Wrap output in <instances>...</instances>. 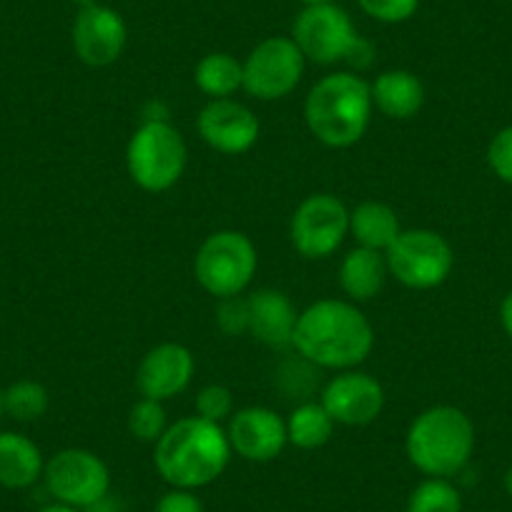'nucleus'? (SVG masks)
Here are the masks:
<instances>
[{"instance_id":"nucleus-1","label":"nucleus","mask_w":512,"mask_h":512,"mask_svg":"<svg viewBox=\"0 0 512 512\" xmlns=\"http://www.w3.org/2000/svg\"><path fill=\"white\" fill-rule=\"evenodd\" d=\"M299 357L319 369H357L374 347V329L362 309L344 299H319L299 312L294 329Z\"/></svg>"},{"instance_id":"nucleus-2","label":"nucleus","mask_w":512,"mask_h":512,"mask_svg":"<svg viewBox=\"0 0 512 512\" xmlns=\"http://www.w3.org/2000/svg\"><path fill=\"white\" fill-rule=\"evenodd\" d=\"M231 445L226 430L199 415L181 417L161 435L154 447V465L171 487L196 490L226 470Z\"/></svg>"},{"instance_id":"nucleus-3","label":"nucleus","mask_w":512,"mask_h":512,"mask_svg":"<svg viewBox=\"0 0 512 512\" xmlns=\"http://www.w3.org/2000/svg\"><path fill=\"white\" fill-rule=\"evenodd\" d=\"M372 91L354 71H337L319 78L304 101V121L319 144L349 149L367 134L372 121Z\"/></svg>"},{"instance_id":"nucleus-4","label":"nucleus","mask_w":512,"mask_h":512,"mask_svg":"<svg viewBox=\"0 0 512 512\" xmlns=\"http://www.w3.org/2000/svg\"><path fill=\"white\" fill-rule=\"evenodd\" d=\"M407 457L427 477H452L470 462L475 425L462 410L437 405L412 420L405 440Z\"/></svg>"},{"instance_id":"nucleus-5","label":"nucleus","mask_w":512,"mask_h":512,"mask_svg":"<svg viewBox=\"0 0 512 512\" xmlns=\"http://www.w3.org/2000/svg\"><path fill=\"white\" fill-rule=\"evenodd\" d=\"M292 41L317 66L349 63L362 71L374 58L372 43L359 36L349 13L337 3L304 6L292 23Z\"/></svg>"},{"instance_id":"nucleus-6","label":"nucleus","mask_w":512,"mask_h":512,"mask_svg":"<svg viewBox=\"0 0 512 512\" xmlns=\"http://www.w3.org/2000/svg\"><path fill=\"white\" fill-rule=\"evenodd\" d=\"M189 161V149L169 121H144L126 146V169L139 189L161 194L179 184Z\"/></svg>"},{"instance_id":"nucleus-7","label":"nucleus","mask_w":512,"mask_h":512,"mask_svg":"<svg viewBox=\"0 0 512 512\" xmlns=\"http://www.w3.org/2000/svg\"><path fill=\"white\" fill-rule=\"evenodd\" d=\"M256 246L244 231L221 229L206 236L194 259L196 282L211 297L226 299L244 294L256 274Z\"/></svg>"},{"instance_id":"nucleus-8","label":"nucleus","mask_w":512,"mask_h":512,"mask_svg":"<svg viewBox=\"0 0 512 512\" xmlns=\"http://www.w3.org/2000/svg\"><path fill=\"white\" fill-rule=\"evenodd\" d=\"M384 256H387L390 277L410 289L440 287L455 267L450 241L432 229H402Z\"/></svg>"},{"instance_id":"nucleus-9","label":"nucleus","mask_w":512,"mask_h":512,"mask_svg":"<svg viewBox=\"0 0 512 512\" xmlns=\"http://www.w3.org/2000/svg\"><path fill=\"white\" fill-rule=\"evenodd\" d=\"M244 91L259 101H279L299 86L307 58L292 36H272L256 43L246 56Z\"/></svg>"},{"instance_id":"nucleus-10","label":"nucleus","mask_w":512,"mask_h":512,"mask_svg":"<svg viewBox=\"0 0 512 512\" xmlns=\"http://www.w3.org/2000/svg\"><path fill=\"white\" fill-rule=\"evenodd\" d=\"M46 487L61 505L88 510L103 502L111 487V472L106 462L91 450L81 447H68L56 452L46 462Z\"/></svg>"},{"instance_id":"nucleus-11","label":"nucleus","mask_w":512,"mask_h":512,"mask_svg":"<svg viewBox=\"0 0 512 512\" xmlns=\"http://www.w3.org/2000/svg\"><path fill=\"white\" fill-rule=\"evenodd\" d=\"M349 234V209L332 194H312L297 206L289 224L292 246L304 259H327Z\"/></svg>"},{"instance_id":"nucleus-12","label":"nucleus","mask_w":512,"mask_h":512,"mask_svg":"<svg viewBox=\"0 0 512 512\" xmlns=\"http://www.w3.org/2000/svg\"><path fill=\"white\" fill-rule=\"evenodd\" d=\"M319 402L337 425L364 427L372 425L382 415L384 390L372 374L359 372V369H344L324 384Z\"/></svg>"},{"instance_id":"nucleus-13","label":"nucleus","mask_w":512,"mask_h":512,"mask_svg":"<svg viewBox=\"0 0 512 512\" xmlns=\"http://www.w3.org/2000/svg\"><path fill=\"white\" fill-rule=\"evenodd\" d=\"M71 41L73 51L86 66L106 68L123 56L128 43L126 21L121 13L103 3L81 8L73 18Z\"/></svg>"},{"instance_id":"nucleus-14","label":"nucleus","mask_w":512,"mask_h":512,"mask_svg":"<svg viewBox=\"0 0 512 512\" xmlns=\"http://www.w3.org/2000/svg\"><path fill=\"white\" fill-rule=\"evenodd\" d=\"M201 141L226 156L246 154L259 139V118L249 106L234 98H214L196 116Z\"/></svg>"},{"instance_id":"nucleus-15","label":"nucleus","mask_w":512,"mask_h":512,"mask_svg":"<svg viewBox=\"0 0 512 512\" xmlns=\"http://www.w3.org/2000/svg\"><path fill=\"white\" fill-rule=\"evenodd\" d=\"M231 452L249 462H272L287 447V420L269 407H244L229 420Z\"/></svg>"},{"instance_id":"nucleus-16","label":"nucleus","mask_w":512,"mask_h":512,"mask_svg":"<svg viewBox=\"0 0 512 512\" xmlns=\"http://www.w3.org/2000/svg\"><path fill=\"white\" fill-rule=\"evenodd\" d=\"M194 354L179 342H164L149 349L136 369V387L141 397L166 402L181 395L194 379Z\"/></svg>"},{"instance_id":"nucleus-17","label":"nucleus","mask_w":512,"mask_h":512,"mask_svg":"<svg viewBox=\"0 0 512 512\" xmlns=\"http://www.w3.org/2000/svg\"><path fill=\"white\" fill-rule=\"evenodd\" d=\"M249 334L269 349H289L294 344L299 312L279 289H256L249 294Z\"/></svg>"},{"instance_id":"nucleus-18","label":"nucleus","mask_w":512,"mask_h":512,"mask_svg":"<svg viewBox=\"0 0 512 512\" xmlns=\"http://www.w3.org/2000/svg\"><path fill=\"white\" fill-rule=\"evenodd\" d=\"M369 91H372L374 108L395 121H407L425 106V83L412 71H402V68L379 73L369 83Z\"/></svg>"},{"instance_id":"nucleus-19","label":"nucleus","mask_w":512,"mask_h":512,"mask_svg":"<svg viewBox=\"0 0 512 512\" xmlns=\"http://www.w3.org/2000/svg\"><path fill=\"white\" fill-rule=\"evenodd\" d=\"M390 277L387 269V256L382 251L364 249V246H354L347 256L342 259L339 267V284L342 292L347 294L349 302L362 304L377 297L384 289V282Z\"/></svg>"},{"instance_id":"nucleus-20","label":"nucleus","mask_w":512,"mask_h":512,"mask_svg":"<svg viewBox=\"0 0 512 512\" xmlns=\"http://www.w3.org/2000/svg\"><path fill=\"white\" fill-rule=\"evenodd\" d=\"M46 462L31 437L21 432H0V485L26 490L41 480Z\"/></svg>"},{"instance_id":"nucleus-21","label":"nucleus","mask_w":512,"mask_h":512,"mask_svg":"<svg viewBox=\"0 0 512 512\" xmlns=\"http://www.w3.org/2000/svg\"><path fill=\"white\" fill-rule=\"evenodd\" d=\"M349 234L357 246L374 251H387L402 234V224L397 211L382 201H362L349 211Z\"/></svg>"},{"instance_id":"nucleus-22","label":"nucleus","mask_w":512,"mask_h":512,"mask_svg":"<svg viewBox=\"0 0 512 512\" xmlns=\"http://www.w3.org/2000/svg\"><path fill=\"white\" fill-rule=\"evenodd\" d=\"M194 83L211 101L231 98L239 88H244V66L231 53H209L196 63Z\"/></svg>"},{"instance_id":"nucleus-23","label":"nucleus","mask_w":512,"mask_h":512,"mask_svg":"<svg viewBox=\"0 0 512 512\" xmlns=\"http://www.w3.org/2000/svg\"><path fill=\"white\" fill-rule=\"evenodd\" d=\"M337 422L332 420L322 402H302L287 420V437L299 450H319L334 435Z\"/></svg>"},{"instance_id":"nucleus-24","label":"nucleus","mask_w":512,"mask_h":512,"mask_svg":"<svg viewBox=\"0 0 512 512\" xmlns=\"http://www.w3.org/2000/svg\"><path fill=\"white\" fill-rule=\"evenodd\" d=\"M3 405H6V415L16 422H36L48 412L51 397L41 382L33 379H18L8 390H3Z\"/></svg>"},{"instance_id":"nucleus-25","label":"nucleus","mask_w":512,"mask_h":512,"mask_svg":"<svg viewBox=\"0 0 512 512\" xmlns=\"http://www.w3.org/2000/svg\"><path fill=\"white\" fill-rule=\"evenodd\" d=\"M407 512H462V495L445 477H430L412 490Z\"/></svg>"},{"instance_id":"nucleus-26","label":"nucleus","mask_w":512,"mask_h":512,"mask_svg":"<svg viewBox=\"0 0 512 512\" xmlns=\"http://www.w3.org/2000/svg\"><path fill=\"white\" fill-rule=\"evenodd\" d=\"M128 432L131 437L139 442H159L161 435L169 430V420H166L164 402L149 400V397H141L139 402H134V407L128 410Z\"/></svg>"},{"instance_id":"nucleus-27","label":"nucleus","mask_w":512,"mask_h":512,"mask_svg":"<svg viewBox=\"0 0 512 512\" xmlns=\"http://www.w3.org/2000/svg\"><path fill=\"white\" fill-rule=\"evenodd\" d=\"M196 415L201 420H209L221 425V422L231 420L234 415V395L224 384H206L204 390L196 395Z\"/></svg>"},{"instance_id":"nucleus-28","label":"nucleus","mask_w":512,"mask_h":512,"mask_svg":"<svg viewBox=\"0 0 512 512\" xmlns=\"http://www.w3.org/2000/svg\"><path fill=\"white\" fill-rule=\"evenodd\" d=\"M216 327L226 337L249 334V299L241 297V294L219 299V307H216Z\"/></svg>"},{"instance_id":"nucleus-29","label":"nucleus","mask_w":512,"mask_h":512,"mask_svg":"<svg viewBox=\"0 0 512 512\" xmlns=\"http://www.w3.org/2000/svg\"><path fill=\"white\" fill-rule=\"evenodd\" d=\"M357 6L372 21L395 26V23H405L415 16L417 8H420V0H357Z\"/></svg>"},{"instance_id":"nucleus-30","label":"nucleus","mask_w":512,"mask_h":512,"mask_svg":"<svg viewBox=\"0 0 512 512\" xmlns=\"http://www.w3.org/2000/svg\"><path fill=\"white\" fill-rule=\"evenodd\" d=\"M487 164L495 171V176L505 184H512V126L502 128L492 136L487 146Z\"/></svg>"},{"instance_id":"nucleus-31","label":"nucleus","mask_w":512,"mask_h":512,"mask_svg":"<svg viewBox=\"0 0 512 512\" xmlns=\"http://www.w3.org/2000/svg\"><path fill=\"white\" fill-rule=\"evenodd\" d=\"M154 512H204L199 497L194 490H184V487H174L166 492L159 502H156Z\"/></svg>"},{"instance_id":"nucleus-32","label":"nucleus","mask_w":512,"mask_h":512,"mask_svg":"<svg viewBox=\"0 0 512 512\" xmlns=\"http://www.w3.org/2000/svg\"><path fill=\"white\" fill-rule=\"evenodd\" d=\"M500 322H502V329L507 332V337L512 339V292L507 294L505 299H502L500 304Z\"/></svg>"},{"instance_id":"nucleus-33","label":"nucleus","mask_w":512,"mask_h":512,"mask_svg":"<svg viewBox=\"0 0 512 512\" xmlns=\"http://www.w3.org/2000/svg\"><path fill=\"white\" fill-rule=\"evenodd\" d=\"M38 512H78V510L76 507H68V505H61V502H56V505H48Z\"/></svg>"},{"instance_id":"nucleus-34","label":"nucleus","mask_w":512,"mask_h":512,"mask_svg":"<svg viewBox=\"0 0 512 512\" xmlns=\"http://www.w3.org/2000/svg\"><path fill=\"white\" fill-rule=\"evenodd\" d=\"M71 3L78 8V11H81V8L96 6V3H101V0H71Z\"/></svg>"},{"instance_id":"nucleus-35","label":"nucleus","mask_w":512,"mask_h":512,"mask_svg":"<svg viewBox=\"0 0 512 512\" xmlns=\"http://www.w3.org/2000/svg\"><path fill=\"white\" fill-rule=\"evenodd\" d=\"M302 6H324V3H337V0H299Z\"/></svg>"},{"instance_id":"nucleus-36","label":"nucleus","mask_w":512,"mask_h":512,"mask_svg":"<svg viewBox=\"0 0 512 512\" xmlns=\"http://www.w3.org/2000/svg\"><path fill=\"white\" fill-rule=\"evenodd\" d=\"M505 490H507V495L512 497V465H510V470H507V475H505Z\"/></svg>"},{"instance_id":"nucleus-37","label":"nucleus","mask_w":512,"mask_h":512,"mask_svg":"<svg viewBox=\"0 0 512 512\" xmlns=\"http://www.w3.org/2000/svg\"><path fill=\"white\" fill-rule=\"evenodd\" d=\"M6 415V405H3V390H0V420Z\"/></svg>"}]
</instances>
